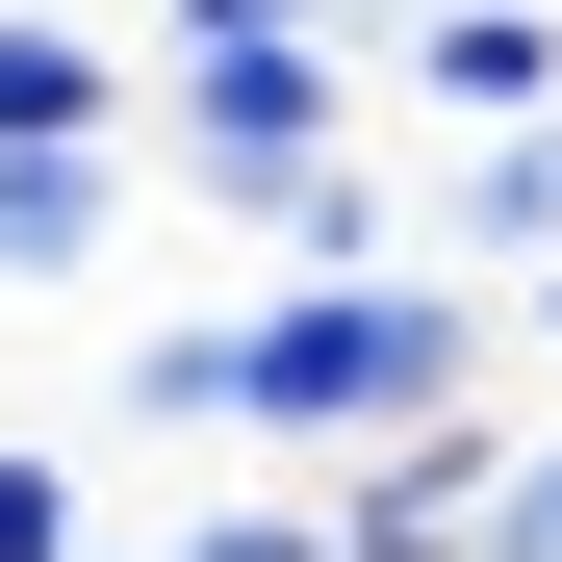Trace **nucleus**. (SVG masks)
Returning <instances> with one entry per match:
<instances>
[{"label":"nucleus","mask_w":562,"mask_h":562,"mask_svg":"<svg viewBox=\"0 0 562 562\" xmlns=\"http://www.w3.org/2000/svg\"><path fill=\"white\" fill-rule=\"evenodd\" d=\"M486 333H512V281H435V256H358V281H256V307H179L128 333V435H231V460H358V435H409L486 384Z\"/></svg>","instance_id":"obj_1"},{"label":"nucleus","mask_w":562,"mask_h":562,"mask_svg":"<svg viewBox=\"0 0 562 562\" xmlns=\"http://www.w3.org/2000/svg\"><path fill=\"white\" fill-rule=\"evenodd\" d=\"M128 154L179 179V205H281L307 154H358V52H154V103H128Z\"/></svg>","instance_id":"obj_2"},{"label":"nucleus","mask_w":562,"mask_h":562,"mask_svg":"<svg viewBox=\"0 0 562 562\" xmlns=\"http://www.w3.org/2000/svg\"><path fill=\"white\" fill-rule=\"evenodd\" d=\"M409 256H435V281H537V256H562V103L460 128V154H435V205H409Z\"/></svg>","instance_id":"obj_3"},{"label":"nucleus","mask_w":562,"mask_h":562,"mask_svg":"<svg viewBox=\"0 0 562 562\" xmlns=\"http://www.w3.org/2000/svg\"><path fill=\"white\" fill-rule=\"evenodd\" d=\"M384 77H409L435 128H512V103H562V0H409Z\"/></svg>","instance_id":"obj_4"},{"label":"nucleus","mask_w":562,"mask_h":562,"mask_svg":"<svg viewBox=\"0 0 562 562\" xmlns=\"http://www.w3.org/2000/svg\"><path fill=\"white\" fill-rule=\"evenodd\" d=\"M128 231V128H0V281H77Z\"/></svg>","instance_id":"obj_5"},{"label":"nucleus","mask_w":562,"mask_h":562,"mask_svg":"<svg viewBox=\"0 0 562 562\" xmlns=\"http://www.w3.org/2000/svg\"><path fill=\"white\" fill-rule=\"evenodd\" d=\"M154 103V52H103L77 0H0V128H128Z\"/></svg>","instance_id":"obj_6"},{"label":"nucleus","mask_w":562,"mask_h":562,"mask_svg":"<svg viewBox=\"0 0 562 562\" xmlns=\"http://www.w3.org/2000/svg\"><path fill=\"white\" fill-rule=\"evenodd\" d=\"M154 562H358V512H333V460H256V486H205Z\"/></svg>","instance_id":"obj_7"},{"label":"nucleus","mask_w":562,"mask_h":562,"mask_svg":"<svg viewBox=\"0 0 562 562\" xmlns=\"http://www.w3.org/2000/svg\"><path fill=\"white\" fill-rule=\"evenodd\" d=\"M358 256H409V205H384L358 154H307V179L256 205V281H358Z\"/></svg>","instance_id":"obj_8"},{"label":"nucleus","mask_w":562,"mask_h":562,"mask_svg":"<svg viewBox=\"0 0 562 562\" xmlns=\"http://www.w3.org/2000/svg\"><path fill=\"white\" fill-rule=\"evenodd\" d=\"M409 0H154V52H384Z\"/></svg>","instance_id":"obj_9"},{"label":"nucleus","mask_w":562,"mask_h":562,"mask_svg":"<svg viewBox=\"0 0 562 562\" xmlns=\"http://www.w3.org/2000/svg\"><path fill=\"white\" fill-rule=\"evenodd\" d=\"M0 562H103V486H77V435H0Z\"/></svg>","instance_id":"obj_10"},{"label":"nucleus","mask_w":562,"mask_h":562,"mask_svg":"<svg viewBox=\"0 0 562 562\" xmlns=\"http://www.w3.org/2000/svg\"><path fill=\"white\" fill-rule=\"evenodd\" d=\"M460 562H562V409H512V486H486V537Z\"/></svg>","instance_id":"obj_11"},{"label":"nucleus","mask_w":562,"mask_h":562,"mask_svg":"<svg viewBox=\"0 0 562 562\" xmlns=\"http://www.w3.org/2000/svg\"><path fill=\"white\" fill-rule=\"evenodd\" d=\"M512 333H537V358H562V256H537V281H512Z\"/></svg>","instance_id":"obj_12"},{"label":"nucleus","mask_w":562,"mask_h":562,"mask_svg":"<svg viewBox=\"0 0 562 562\" xmlns=\"http://www.w3.org/2000/svg\"><path fill=\"white\" fill-rule=\"evenodd\" d=\"M103 562H154V537H103Z\"/></svg>","instance_id":"obj_13"}]
</instances>
